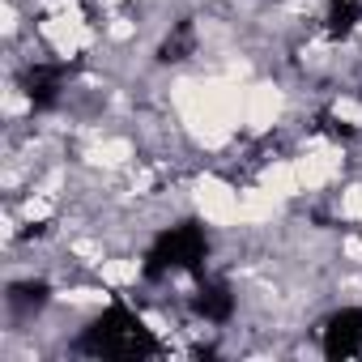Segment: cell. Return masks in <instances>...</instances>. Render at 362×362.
I'll use <instances>...</instances> for the list:
<instances>
[{"label": "cell", "mask_w": 362, "mask_h": 362, "mask_svg": "<svg viewBox=\"0 0 362 362\" xmlns=\"http://www.w3.org/2000/svg\"><path fill=\"white\" fill-rule=\"evenodd\" d=\"M192 47V26H179V35L175 39H166V47H162V60H184V52Z\"/></svg>", "instance_id": "ba28073f"}, {"label": "cell", "mask_w": 362, "mask_h": 362, "mask_svg": "<svg viewBox=\"0 0 362 362\" xmlns=\"http://www.w3.org/2000/svg\"><path fill=\"white\" fill-rule=\"evenodd\" d=\"M81 354H94V358H149L158 354V337L153 328H145V320L128 307V303H111L77 341Z\"/></svg>", "instance_id": "6da1fadb"}, {"label": "cell", "mask_w": 362, "mask_h": 362, "mask_svg": "<svg viewBox=\"0 0 362 362\" xmlns=\"http://www.w3.org/2000/svg\"><path fill=\"white\" fill-rule=\"evenodd\" d=\"M362 18V0H332V9H328V35L345 39Z\"/></svg>", "instance_id": "8992f818"}, {"label": "cell", "mask_w": 362, "mask_h": 362, "mask_svg": "<svg viewBox=\"0 0 362 362\" xmlns=\"http://www.w3.org/2000/svg\"><path fill=\"white\" fill-rule=\"evenodd\" d=\"M43 298H47V286H13V294H9V303L18 307V311H39L43 307Z\"/></svg>", "instance_id": "52a82bcc"}, {"label": "cell", "mask_w": 362, "mask_h": 362, "mask_svg": "<svg viewBox=\"0 0 362 362\" xmlns=\"http://www.w3.org/2000/svg\"><path fill=\"white\" fill-rule=\"evenodd\" d=\"M60 86H64V69L60 64H35L26 73V94H30L35 107H52L56 94H60Z\"/></svg>", "instance_id": "5b68a950"}, {"label": "cell", "mask_w": 362, "mask_h": 362, "mask_svg": "<svg viewBox=\"0 0 362 362\" xmlns=\"http://www.w3.org/2000/svg\"><path fill=\"white\" fill-rule=\"evenodd\" d=\"M205 252H209L205 230H201L197 222H179V226H170V230H162V235L153 239V247H149L141 273H145L149 281L170 277V273H188V269H201Z\"/></svg>", "instance_id": "7a4b0ae2"}, {"label": "cell", "mask_w": 362, "mask_h": 362, "mask_svg": "<svg viewBox=\"0 0 362 362\" xmlns=\"http://www.w3.org/2000/svg\"><path fill=\"white\" fill-rule=\"evenodd\" d=\"M192 303H197V315H205L209 324H222L235 311V294H230L226 281H201V290H197Z\"/></svg>", "instance_id": "277c9868"}, {"label": "cell", "mask_w": 362, "mask_h": 362, "mask_svg": "<svg viewBox=\"0 0 362 362\" xmlns=\"http://www.w3.org/2000/svg\"><path fill=\"white\" fill-rule=\"evenodd\" d=\"M324 354H328V358L362 354V311H358V307H345V311H337V315L324 324Z\"/></svg>", "instance_id": "3957f363"}]
</instances>
